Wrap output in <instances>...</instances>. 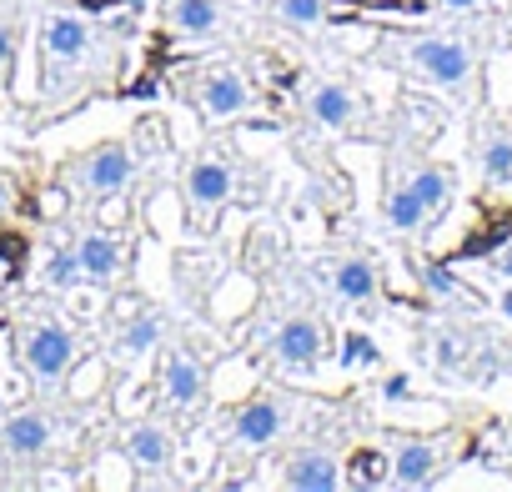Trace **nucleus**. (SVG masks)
<instances>
[{
	"label": "nucleus",
	"mask_w": 512,
	"mask_h": 492,
	"mask_svg": "<svg viewBox=\"0 0 512 492\" xmlns=\"http://www.w3.org/2000/svg\"><path fill=\"white\" fill-rule=\"evenodd\" d=\"M402 66H407L417 81L437 86V91H462V86L472 81V71H477V56H472V46L457 41V36H422V41L407 46Z\"/></svg>",
	"instance_id": "obj_1"
},
{
	"label": "nucleus",
	"mask_w": 512,
	"mask_h": 492,
	"mask_svg": "<svg viewBox=\"0 0 512 492\" xmlns=\"http://www.w3.org/2000/svg\"><path fill=\"white\" fill-rule=\"evenodd\" d=\"M136 181V151L126 141H101L96 151H86L76 166H71V186L91 201H106V196H126V186Z\"/></svg>",
	"instance_id": "obj_2"
},
{
	"label": "nucleus",
	"mask_w": 512,
	"mask_h": 492,
	"mask_svg": "<svg viewBox=\"0 0 512 492\" xmlns=\"http://www.w3.org/2000/svg\"><path fill=\"white\" fill-rule=\"evenodd\" d=\"M21 362L36 382H61L76 362V337L61 327V322H36L26 337H21Z\"/></svg>",
	"instance_id": "obj_3"
},
{
	"label": "nucleus",
	"mask_w": 512,
	"mask_h": 492,
	"mask_svg": "<svg viewBox=\"0 0 512 492\" xmlns=\"http://www.w3.org/2000/svg\"><path fill=\"white\" fill-rule=\"evenodd\" d=\"M186 206L196 211V216H211V211H221L226 201H231V191H236V171L221 161V156H196L191 166H186Z\"/></svg>",
	"instance_id": "obj_4"
},
{
	"label": "nucleus",
	"mask_w": 512,
	"mask_h": 492,
	"mask_svg": "<svg viewBox=\"0 0 512 492\" xmlns=\"http://www.w3.org/2000/svg\"><path fill=\"white\" fill-rule=\"evenodd\" d=\"M196 106H201L206 121H231V116H241V111L251 106V86L241 81V71L211 66V71L201 76V86H196Z\"/></svg>",
	"instance_id": "obj_5"
},
{
	"label": "nucleus",
	"mask_w": 512,
	"mask_h": 492,
	"mask_svg": "<svg viewBox=\"0 0 512 492\" xmlns=\"http://www.w3.org/2000/svg\"><path fill=\"white\" fill-rule=\"evenodd\" d=\"M287 432V407L277 397H251L236 407V422H231V437L241 447H272L277 437Z\"/></svg>",
	"instance_id": "obj_6"
},
{
	"label": "nucleus",
	"mask_w": 512,
	"mask_h": 492,
	"mask_svg": "<svg viewBox=\"0 0 512 492\" xmlns=\"http://www.w3.org/2000/svg\"><path fill=\"white\" fill-rule=\"evenodd\" d=\"M327 347V327L317 317H287L277 332H272V357L282 367H312Z\"/></svg>",
	"instance_id": "obj_7"
},
{
	"label": "nucleus",
	"mask_w": 512,
	"mask_h": 492,
	"mask_svg": "<svg viewBox=\"0 0 512 492\" xmlns=\"http://www.w3.org/2000/svg\"><path fill=\"white\" fill-rule=\"evenodd\" d=\"M56 437V422L41 412V407H21L11 412L6 422H0V447H6L11 457H41Z\"/></svg>",
	"instance_id": "obj_8"
},
{
	"label": "nucleus",
	"mask_w": 512,
	"mask_h": 492,
	"mask_svg": "<svg viewBox=\"0 0 512 492\" xmlns=\"http://www.w3.org/2000/svg\"><path fill=\"white\" fill-rule=\"evenodd\" d=\"M282 482H287L292 492H337V487L347 482V472H342V462H337L332 452L312 447V452H297V457L287 462Z\"/></svg>",
	"instance_id": "obj_9"
},
{
	"label": "nucleus",
	"mask_w": 512,
	"mask_h": 492,
	"mask_svg": "<svg viewBox=\"0 0 512 492\" xmlns=\"http://www.w3.org/2000/svg\"><path fill=\"white\" fill-rule=\"evenodd\" d=\"M357 91L347 81H317L312 96H307V116L322 126V131H347L357 121Z\"/></svg>",
	"instance_id": "obj_10"
},
{
	"label": "nucleus",
	"mask_w": 512,
	"mask_h": 492,
	"mask_svg": "<svg viewBox=\"0 0 512 492\" xmlns=\"http://www.w3.org/2000/svg\"><path fill=\"white\" fill-rule=\"evenodd\" d=\"M161 397L171 407H196L206 397V367L191 352H171L161 367Z\"/></svg>",
	"instance_id": "obj_11"
},
{
	"label": "nucleus",
	"mask_w": 512,
	"mask_h": 492,
	"mask_svg": "<svg viewBox=\"0 0 512 492\" xmlns=\"http://www.w3.org/2000/svg\"><path fill=\"white\" fill-rule=\"evenodd\" d=\"M442 472V447L437 442H402L392 452V487H432Z\"/></svg>",
	"instance_id": "obj_12"
},
{
	"label": "nucleus",
	"mask_w": 512,
	"mask_h": 492,
	"mask_svg": "<svg viewBox=\"0 0 512 492\" xmlns=\"http://www.w3.org/2000/svg\"><path fill=\"white\" fill-rule=\"evenodd\" d=\"M76 257H81V272H86V282H111L116 272H121V241L106 231V226H86L81 236H76Z\"/></svg>",
	"instance_id": "obj_13"
},
{
	"label": "nucleus",
	"mask_w": 512,
	"mask_h": 492,
	"mask_svg": "<svg viewBox=\"0 0 512 492\" xmlns=\"http://www.w3.org/2000/svg\"><path fill=\"white\" fill-rule=\"evenodd\" d=\"M126 457L141 467V472H166L176 462V442L161 422H136L126 432Z\"/></svg>",
	"instance_id": "obj_14"
},
{
	"label": "nucleus",
	"mask_w": 512,
	"mask_h": 492,
	"mask_svg": "<svg viewBox=\"0 0 512 492\" xmlns=\"http://www.w3.org/2000/svg\"><path fill=\"white\" fill-rule=\"evenodd\" d=\"M41 41H46V51H51V61H81L86 51H91V26L81 21V16H46L41 21Z\"/></svg>",
	"instance_id": "obj_15"
},
{
	"label": "nucleus",
	"mask_w": 512,
	"mask_h": 492,
	"mask_svg": "<svg viewBox=\"0 0 512 492\" xmlns=\"http://www.w3.org/2000/svg\"><path fill=\"white\" fill-rule=\"evenodd\" d=\"M332 287H337V297L342 302H352V307H372L377 302V267L367 262V257H342L337 267H332Z\"/></svg>",
	"instance_id": "obj_16"
},
{
	"label": "nucleus",
	"mask_w": 512,
	"mask_h": 492,
	"mask_svg": "<svg viewBox=\"0 0 512 492\" xmlns=\"http://www.w3.org/2000/svg\"><path fill=\"white\" fill-rule=\"evenodd\" d=\"M171 26L181 36H216L221 31V6L216 0H171Z\"/></svg>",
	"instance_id": "obj_17"
},
{
	"label": "nucleus",
	"mask_w": 512,
	"mask_h": 492,
	"mask_svg": "<svg viewBox=\"0 0 512 492\" xmlns=\"http://www.w3.org/2000/svg\"><path fill=\"white\" fill-rule=\"evenodd\" d=\"M427 216H432V211L422 206V196H417L407 181H397V186L387 191V226H392V231H402V236H407V231H422Z\"/></svg>",
	"instance_id": "obj_18"
},
{
	"label": "nucleus",
	"mask_w": 512,
	"mask_h": 492,
	"mask_svg": "<svg viewBox=\"0 0 512 492\" xmlns=\"http://www.w3.org/2000/svg\"><path fill=\"white\" fill-rule=\"evenodd\" d=\"M407 186L422 196V206H427L432 216L452 201V171H447V166H422L417 176H407Z\"/></svg>",
	"instance_id": "obj_19"
},
{
	"label": "nucleus",
	"mask_w": 512,
	"mask_h": 492,
	"mask_svg": "<svg viewBox=\"0 0 512 492\" xmlns=\"http://www.w3.org/2000/svg\"><path fill=\"white\" fill-rule=\"evenodd\" d=\"M116 347H121L126 357H146L151 347H161V317H156V312H141V317H131V322L121 327Z\"/></svg>",
	"instance_id": "obj_20"
},
{
	"label": "nucleus",
	"mask_w": 512,
	"mask_h": 492,
	"mask_svg": "<svg viewBox=\"0 0 512 492\" xmlns=\"http://www.w3.org/2000/svg\"><path fill=\"white\" fill-rule=\"evenodd\" d=\"M482 181H492V186L512 181V131H492L482 141Z\"/></svg>",
	"instance_id": "obj_21"
},
{
	"label": "nucleus",
	"mask_w": 512,
	"mask_h": 492,
	"mask_svg": "<svg viewBox=\"0 0 512 492\" xmlns=\"http://www.w3.org/2000/svg\"><path fill=\"white\" fill-rule=\"evenodd\" d=\"M337 357H342L347 372H372V367L382 362V347H377L367 332H342V352H337Z\"/></svg>",
	"instance_id": "obj_22"
},
{
	"label": "nucleus",
	"mask_w": 512,
	"mask_h": 492,
	"mask_svg": "<svg viewBox=\"0 0 512 492\" xmlns=\"http://www.w3.org/2000/svg\"><path fill=\"white\" fill-rule=\"evenodd\" d=\"M46 282H51L56 292H76V287L86 282V272H81V257H76V246H71V252H56V257L46 262Z\"/></svg>",
	"instance_id": "obj_23"
},
{
	"label": "nucleus",
	"mask_w": 512,
	"mask_h": 492,
	"mask_svg": "<svg viewBox=\"0 0 512 492\" xmlns=\"http://www.w3.org/2000/svg\"><path fill=\"white\" fill-rule=\"evenodd\" d=\"M352 487H382L392 477V462H382L377 452H352Z\"/></svg>",
	"instance_id": "obj_24"
},
{
	"label": "nucleus",
	"mask_w": 512,
	"mask_h": 492,
	"mask_svg": "<svg viewBox=\"0 0 512 492\" xmlns=\"http://www.w3.org/2000/svg\"><path fill=\"white\" fill-rule=\"evenodd\" d=\"M277 16L292 31H312V26H322V0H277Z\"/></svg>",
	"instance_id": "obj_25"
},
{
	"label": "nucleus",
	"mask_w": 512,
	"mask_h": 492,
	"mask_svg": "<svg viewBox=\"0 0 512 492\" xmlns=\"http://www.w3.org/2000/svg\"><path fill=\"white\" fill-rule=\"evenodd\" d=\"M16 41H21L16 21L0 16V86H6V81H11V71H16Z\"/></svg>",
	"instance_id": "obj_26"
},
{
	"label": "nucleus",
	"mask_w": 512,
	"mask_h": 492,
	"mask_svg": "<svg viewBox=\"0 0 512 492\" xmlns=\"http://www.w3.org/2000/svg\"><path fill=\"white\" fill-rule=\"evenodd\" d=\"M427 287H432V292H442V297H452V292H457L452 272H442V267H427Z\"/></svg>",
	"instance_id": "obj_27"
},
{
	"label": "nucleus",
	"mask_w": 512,
	"mask_h": 492,
	"mask_svg": "<svg viewBox=\"0 0 512 492\" xmlns=\"http://www.w3.org/2000/svg\"><path fill=\"white\" fill-rule=\"evenodd\" d=\"M11 206H16V181H11L6 171H0V216H6Z\"/></svg>",
	"instance_id": "obj_28"
},
{
	"label": "nucleus",
	"mask_w": 512,
	"mask_h": 492,
	"mask_svg": "<svg viewBox=\"0 0 512 492\" xmlns=\"http://www.w3.org/2000/svg\"><path fill=\"white\" fill-rule=\"evenodd\" d=\"M497 272H502V282H512V241L497 252Z\"/></svg>",
	"instance_id": "obj_29"
},
{
	"label": "nucleus",
	"mask_w": 512,
	"mask_h": 492,
	"mask_svg": "<svg viewBox=\"0 0 512 492\" xmlns=\"http://www.w3.org/2000/svg\"><path fill=\"white\" fill-rule=\"evenodd\" d=\"M382 392H387V402H397V397H407V377H392V382H387Z\"/></svg>",
	"instance_id": "obj_30"
},
{
	"label": "nucleus",
	"mask_w": 512,
	"mask_h": 492,
	"mask_svg": "<svg viewBox=\"0 0 512 492\" xmlns=\"http://www.w3.org/2000/svg\"><path fill=\"white\" fill-rule=\"evenodd\" d=\"M437 6H442V11H477L482 0H437Z\"/></svg>",
	"instance_id": "obj_31"
},
{
	"label": "nucleus",
	"mask_w": 512,
	"mask_h": 492,
	"mask_svg": "<svg viewBox=\"0 0 512 492\" xmlns=\"http://www.w3.org/2000/svg\"><path fill=\"white\" fill-rule=\"evenodd\" d=\"M497 307H502V317H507V322H512V282H507V292H502V297H497Z\"/></svg>",
	"instance_id": "obj_32"
}]
</instances>
